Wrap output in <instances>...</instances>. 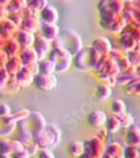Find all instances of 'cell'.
Returning <instances> with one entry per match:
<instances>
[{"instance_id":"6da1fadb","label":"cell","mask_w":140,"mask_h":158,"mask_svg":"<svg viewBox=\"0 0 140 158\" xmlns=\"http://www.w3.org/2000/svg\"><path fill=\"white\" fill-rule=\"evenodd\" d=\"M113 106H117V107L116 106L112 107L115 113H122L125 111V105H124L123 102H122V101H115L114 102H113Z\"/></svg>"}]
</instances>
